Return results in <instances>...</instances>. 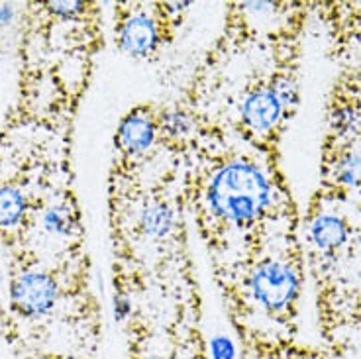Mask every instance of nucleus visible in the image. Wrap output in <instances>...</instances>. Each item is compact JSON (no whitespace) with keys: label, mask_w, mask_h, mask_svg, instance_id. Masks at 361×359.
<instances>
[{"label":"nucleus","mask_w":361,"mask_h":359,"mask_svg":"<svg viewBox=\"0 0 361 359\" xmlns=\"http://www.w3.org/2000/svg\"><path fill=\"white\" fill-rule=\"evenodd\" d=\"M210 205L228 220H252L269 202V185L259 169L235 163L218 173L210 187Z\"/></svg>","instance_id":"obj_1"},{"label":"nucleus","mask_w":361,"mask_h":359,"mask_svg":"<svg viewBox=\"0 0 361 359\" xmlns=\"http://www.w3.org/2000/svg\"><path fill=\"white\" fill-rule=\"evenodd\" d=\"M252 288L255 298L265 308L281 312L295 300L298 293L297 271L283 261H265L253 273Z\"/></svg>","instance_id":"obj_2"},{"label":"nucleus","mask_w":361,"mask_h":359,"mask_svg":"<svg viewBox=\"0 0 361 359\" xmlns=\"http://www.w3.org/2000/svg\"><path fill=\"white\" fill-rule=\"evenodd\" d=\"M57 298L55 281L45 273H26L12 285V305L24 316H42Z\"/></svg>","instance_id":"obj_3"},{"label":"nucleus","mask_w":361,"mask_h":359,"mask_svg":"<svg viewBox=\"0 0 361 359\" xmlns=\"http://www.w3.org/2000/svg\"><path fill=\"white\" fill-rule=\"evenodd\" d=\"M285 102L275 89H262L252 92L242 107V114L247 126L253 130H269L279 122Z\"/></svg>","instance_id":"obj_4"},{"label":"nucleus","mask_w":361,"mask_h":359,"mask_svg":"<svg viewBox=\"0 0 361 359\" xmlns=\"http://www.w3.org/2000/svg\"><path fill=\"white\" fill-rule=\"evenodd\" d=\"M157 32L154 22L145 16L128 20L120 32V45L130 55H147L155 47Z\"/></svg>","instance_id":"obj_5"},{"label":"nucleus","mask_w":361,"mask_h":359,"mask_svg":"<svg viewBox=\"0 0 361 359\" xmlns=\"http://www.w3.org/2000/svg\"><path fill=\"white\" fill-rule=\"evenodd\" d=\"M120 147L128 153L145 152L154 142V124L145 114H130L118 130Z\"/></svg>","instance_id":"obj_6"},{"label":"nucleus","mask_w":361,"mask_h":359,"mask_svg":"<svg viewBox=\"0 0 361 359\" xmlns=\"http://www.w3.org/2000/svg\"><path fill=\"white\" fill-rule=\"evenodd\" d=\"M24 197L12 187H0V226H12L24 214Z\"/></svg>","instance_id":"obj_7"},{"label":"nucleus","mask_w":361,"mask_h":359,"mask_svg":"<svg viewBox=\"0 0 361 359\" xmlns=\"http://www.w3.org/2000/svg\"><path fill=\"white\" fill-rule=\"evenodd\" d=\"M173 226V214L165 205H154L147 208L144 214V228L145 232L152 236H165L171 230Z\"/></svg>","instance_id":"obj_8"},{"label":"nucleus","mask_w":361,"mask_h":359,"mask_svg":"<svg viewBox=\"0 0 361 359\" xmlns=\"http://www.w3.org/2000/svg\"><path fill=\"white\" fill-rule=\"evenodd\" d=\"M71 224V212L67 207H57L51 208L47 214H45V226L47 230L54 233H63L69 230Z\"/></svg>","instance_id":"obj_9"},{"label":"nucleus","mask_w":361,"mask_h":359,"mask_svg":"<svg viewBox=\"0 0 361 359\" xmlns=\"http://www.w3.org/2000/svg\"><path fill=\"white\" fill-rule=\"evenodd\" d=\"M210 350H212V359H235L234 343L224 336H216L210 343Z\"/></svg>","instance_id":"obj_10"},{"label":"nucleus","mask_w":361,"mask_h":359,"mask_svg":"<svg viewBox=\"0 0 361 359\" xmlns=\"http://www.w3.org/2000/svg\"><path fill=\"white\" fill-rule=\"evenodd\" d=\"M189 128V118L185 116V114H180V112H173L167 116V130L171 132V134H180V132H185Z\"/></svg>","instance_id":"obj_11"},{"label":"nucleus","mask_w":361,"mask_h":359,"mask_svg":"<svg viewBox=\"0 0 361 359\" xmlns=\"http://www.w3.org/2000/svg\"><path fill=\"white\" fill-rule=\"evenodd\" d=\"M49 6L59 16H73V14L81 12L85 4H81V2H55V4H49Z\"/></svg>","instance_id":"obj_12"},{"label":"nucleus","mask_w":361,"mask_h":359,"mask_svg":"<svg viewBox=\"0 0 361 359\" xmlns=\"http://www.w3.org/2000/svg\"><path fill=\"white\" fill-rule=\"evenodd\" d=\"M114 315H116V320H124L130 315V303H128L126 298L116 296V300H114Z\"/></svg>","instance_id":"obj_13"},{"label":"nucleus","mask_w":361,"mask_h":359,"mask_svg":"<svg viewBox=\"0 0 361 359\" xmlns=\"http://www.w3.org/2000/svg\"><path fill=\"white\" fill-rule=\"evenodd\" d=\"M152 359H155V358H152Z\"/></svg>","instance_id":"obj_14"}]
</instances>
